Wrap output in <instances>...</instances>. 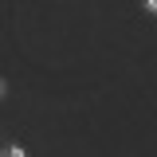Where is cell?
<instances>
[{
    "label": "cell",
    "mask_w": 157,
    "mask_h": 157,
    "mask_svg": "<svg viewBox=\"0 0 157 157\" xmlns=\"http://www.w3.org/2000/svg\"><path fill=\"white\" fill-rule=\"evenodd\" d=\"M145 8H149V12H157V0H145Z\"/></svg>",
    "instance_id": "7a4b0ae2"
},
{
    "label": "cell",
    "mask_w": 157,
    "mask_h": 157,
    "mask_svg": "<svg viewBox=\"0 0 157 157\" xmlns=\"http://www.w3.org/2000/svg\"><path fill=\"white\" fill-rule=\"evenodd\" d=\"M0 94H4V82H0Z\"/></svg>",
    "instance_id": "3957f363"
},
{
    "label": "cell",
    "mask_w": 157,
    "mask_h": 157,
    "mask_svg": "<svg viewBox=\"0 0 157 157\" xmlns=\"http://www.w3.org/2000/svg\"><path fill=\"white\" fill-rule=\"evenodd\" d=\"M4 157H24V149H20V145H12V149H4Z\"/></svg>",
    "instance_id": "6da1fadb"
}]
</instances>
